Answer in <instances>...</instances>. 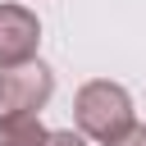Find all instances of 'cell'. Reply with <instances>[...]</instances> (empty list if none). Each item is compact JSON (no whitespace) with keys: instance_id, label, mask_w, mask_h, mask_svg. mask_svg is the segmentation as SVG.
<instances>
[{"instance_id":"3957f363","label":"cell","mask_w":146,"mask_h":146,"mask_svg":"<svg viewBox=\"0 0 146 146\" xmlns=\"http://www.w3.org/2000/svg\"><path fill=\"white\" fill-rule=\"evenodd\" d=\"M41 50V18L27 5H0V68L27 64Z\"/></svg>"},{"instance_id":"5b68a950","label":"cell","mask_w":146,"mask_h":146,"mask_svg":"<svg viewBox=\"0 0 146 146\" xmlns=\"http://www.w3.org/2000/svg\"><path fill=\"white\" fill-rule=\"evenodd\" d=\"M46 146H91L78 128H50L46 132Z\"/></svg>"},{"instance_id":"277c9868","label":"cell","mask_w":146,"mask_h":146,"mask_svg":"<svg viewBox=\"0 0 146 146\" xmlns=\"http://www.w3.org/2000/svg\"><path fill=\"white\" fill-rule=\"evenodd\" d=\"M41 114H0V146H46Z\"/></svg>"},{"instance_id":"6da1fadb","label":"cell","mask_w":146,"mask_h":146,"mask_svg":"<svg viewBox=\"0 0 146 146\" xmlns=\"http://www.w3.org/2000/svg\"><path fill=\"white\" fill-rule=\"evenodd\" d=\"M137 123V110H132V96L123 82H110V78H91L78 87L73 96V128L96 141V146H110L114 137H123L128 128Z\"/></svg>"},{"instance_id":"8992f818","label":"cell","mask_w":146,"mask_h":146,"mask_svg":"<svg viewBox=\"0 0 146 146\" xmlns=\"http://www.w3.org/2000/svg\"><path fill=\"white\" fill-rule=\"evenodd\" d=\"M110 146H146V123H132L123 137H114Z\"/></svg>"},{"instance_id":"7a4b0ae2","label":"cell","mask_w":146,"mask_h":146,"mask_svg":"<svg viewBox=\"0 0 146 146\" xmlns=\"http://www.w3.org/2000/svg\"><path fill=\"white\" fill-rule=\"evenodd\" d=\"M55 96V73L41 59L0 68V114H41Z\"/></svg>"}]
</instances>
